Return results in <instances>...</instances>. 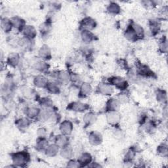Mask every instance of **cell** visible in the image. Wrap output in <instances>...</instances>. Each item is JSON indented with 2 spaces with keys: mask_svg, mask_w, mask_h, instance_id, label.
<instances>
[{
  "mask_svg": "<svg viewBox=\"0 0 168 168\" xmlns=\"http://www.w3.org/2000/svg\"><path fill=\"white\" fill-rule=\"evenodd\" d=\"M93 34L89 30H83L82 33V38L85 43H90L93 40Z\"/></svg>",
  "mask_w": 168,
  "mask_h": 168,
  "instance_id": "obj_19",
  "label": "cell"
},
{
  "mask_svg": "<svg viewBox=\"0 0 168 168\" xmlns=\"http://www.w3.org/2000/svg\"><path fill=\"white\" fill-rule=\"evenodd\" d=\"M68 166L71 167H80V164H79L78 162H76L75 160H70L68 163Z\"/></svg>",
  "mask_w": 168,
  "mask_h": 168,
  "instance_id": "obj_38",
  "label": "cell"
},
{
  "mask_svg": "<svg viewBox=\"0 0 168 168\" xmlns=\"http://www.w3.org/2000/svg\"><path fill=\"white\" fill-rule=\"evenodd\" d=\"M68 139L65 136V135H62L57 136V137L56 139V145L59 146L61 147H64L67 145V142Z\"/></svg>",
  "mask_w": 168,
  "mask_h": 168,
  "instance_id": "obj_24",
  "label": "cell"
},
{
  "mask_svg": "<svg viewBox=\"0 0 168 168\" xmlns=\"http://www.w3.org/2000/svg\"><path fill=\"white\" fill-rule=\"evenodd\" d=\"M92 161V157L90 154L83 153L78 160L80 166H86L87 164H90Z\"/></svg>",
  "mask_w": 168,
  "mask_h": 168,
  "instance_id": "obj_10",
  "label": "cell"
},
{
  "mask_svg": "<svg viewBox=\"0 0 168 168\" xmlns=\"http://www.w3.org/2000/svg\"><path fill=\"white\" fill-rule=\"evenodd\" d=\"M36 68H37L36 69H38L40 71H44L47 68V65L45 62H39V64L37 65Z\"/></svg>",
  "mask_w": 168,
  "mask_h": 168,
  "instance_id": "obj_37",
  "label": "cell"
},
{
  "mask_svg": "<svg viewBox=\"0 0 168 168\" xmlns=\"http://www.w3.org/2000/svg\"><path fill=\"white\" fill-rule=\"evenodd\" d=\"M61 154L64 158L66 159L71 158V157L72 156V149L71 148V146L66 145L64 147H62Z\"/></svg>",
  "mask_w": 168,
  "mask_h": 168,
  "instance_id": "obj_15",
  "label": "cell"
},
{
  "mask_svg": "<svg viewBox=\"0 0 168 168\" xmlns=\"http://www.w3.org/2000/svg\"><path fill=\"white\" fill-rule=\"evenodd\" d=\"M108 10L110 13L116 15L120 13V7H119V5L118 4L115 3H112L111 4L109 5V6L108 7Z\"/></svg>",
  "mask_w": 168,
  "mask_h": 168,
  "instance_id": "obj_26",
  "label": "cell"
},
{
  "mask_svg": "<svg viewBox=\"0 0 168 168\" xmlns=\"http://www.w3.org/2000/svg\"><path fill=\"white\" fill-rule=\"evenodd\" d=\"M91 91H92L91 87L89 83H83L80 88V95L83 97H86L91 93Z\"/></svg>",
  "mask_w": 168,
  "mask_h": 168,
  "instance_id": "obj_14",
  "label": "cell"
},
{
  "mask_svg": "<svg viewBox=\"0 0 168 168\" xmlns=\"http://www.w3.org/2000/svg\"><path fill=\"white\" fill-rule=\"evenodd\" d=\"M30 156L26 152H19L12 156L13 164L17 166H23L28 162Z\"/></svg>",
  "mask_w": 168,
  "mask_h": 168,
  "instance_id": "obj_1",
  "label": "cell"
},
{
  "mask_svg": "<svg viewBox=\"0 0 168 168\" xmlns=\"http://www.w3.org/2000/svg\"><path fill=\"white\" fill-rule=\"evenodd\" d=\"M40 112V111L38 108H36L34 107H30V108H27V110H26V114L28 117H30L31 118H34L36 116H38Z\"/></svg>",
  "mask_w": 168,
  "mask_h": 168,
  "instance_id": "obj_23",
  "label": "cell"
},
{
  "mask_svg": "<svg viewBox=\"0 0 168 168\" xmlns=\"http://www.w3.org/2000/svg\"><path fill=\"white\" fill-rule=\"evenodd\" d=\"M10 20H11L13 26L17 28V29L22 30L24 27V21L22 19H20L19 17H14Z\"/></svg>",
  "mask_w": 168,
  "mask_h": 168,
  "instance_id": "obj_18",
  "label": "cell"
},
{
  "mask_svg": "<svg viewBox=\"0 0 168 168\" xmlns=\"http://www.w3.org/2000/svg\"><path fill=\"white\" fill-rule=\"evenodd\" d=\"M157 99H158V101H166V93L162 91H159L157 94Z\"/></svg>",
  "mask_w": 168,
  "mask_h": 168,
  "instance_id": "obj_35",
  "label": "cell"
},
{
  "mask_svg": "<svg viewBox=\"0 0 168 168\" xmlns=\"http://www.w3.org/2000/svg\"><path fill=\"white\" fill-rule=\"evenodd\" d=\"M24 34L28 39L34 38L36 35L35 28L32 26H26L24 28Z\"/></svg>",
  "mask_w": 168,
  "mask_h": 168,
  "instance_id": "obj_12",
  "label": "cell"
},
{
  "mask_svg": "<svg viewBox=\"0 0 168 168\" xmlns=\"http://www.w3.org/2000/svg\"><path fill=\"white\" fill-rule=\"evenodd\" d=\"M73 127L70 122L65 120L60 125V130L63 135H70L72 133Z\"/></svg>",
  "mask_w": 168,
  "mask_h": 168,
  "instance_id": "obj_5",
  "label": "cell"
},
{
  "mask_svg": "<svg viewBox=\"0 0 168 168\" xmlns=\"http://www.w3.org/2000/svg\"><path fill=\"white\" fill-rule=\"evenodd\" d=\"M59 78L60 80L62 82H66L68 81V79H69V75L66 72H61L59 75Z\"/></svg>",
  "mask_w": 168,
  "mask_h": 168,
  "instance_id": "obj_33",
  "label": "cell"
},
{
  "mask_svg": "<svg viewBox=\"0 0 168 168\" xmlns=\"http://www.w3.org/2000/svg\"><path fill=\"white\" fill-rule=\"evenodd\" d=\"M120 107V103L116 99H110L107 104V109L109 112H115Z\"/></svg>",
  "mask_w": 168,
  "mask_h": 168,
  "instance_id": "obj_9",
  "label": "cell"
},
{
  "mask_svg": "<svg viewBox=\"0 0 168 168\" xmlns=\"http://www.w3.org/2000/svg\"><path fill=\"white\" fill-rule=\"evenodd\" d=\"M157 151L162 156H166L167 155V146L165 144H162L158 146Z\"/></svg>",
  "mask_w": 168,
  "mask_h": 168,
  "instance_id": "obj_30",
  "label": "cell"
},
{
  "mask_svg": "<svg viewBox=\"0 0 168 168\" xmlns=\"http://www.w3.org/2000/svg\"><path fill=\"white\" fill-rule=\"evenodd\" d=\"M150 27L152 32L154 33V32H157L158 31L160 26H159L158 23H157L156 22H155L154 20H152L151 22Z\"/></svg>",
  "mask_w": 168,
  "mask_h": 168,
  "instance_id": "obj_32",
  "label": "cell"
},
{
  "mask_svg": "<svg viewBox=\"0 0 168 168\" xmlns=\"http://www.w3.org/2000/svg\"><path fill=\"white\" fill-rule=\"evenodd\" d=\"M135 155V152L133 149H130L128 152L127 154H126L125 156V160L126 162H131L132 160Z\"/></svg>",
  "mask_w": 168,
  "mask_h": 168,
  "instance_id": "obj_31",
  "label": "cell"
},
{
  "mask_svg": "<svg viewBox=\"0 0 168 168\" xmlns=\"http://www.w3.org/2000/svg\"><path fill=\"white\" fill-rule=\"evenodd\" d=\"M59 146L57 145H51L47 147L45 150L46 154L48 156H54L59 152Z\"/></svg>",
  "mask_w": 168,
  "mask_h": 168,
  "instance_id": "obj_17",
  "label": "cell"
},
{
  "mask_svg": "<svg viewBox=\"0 0 168 168\" xmlns=\"http://www.w3.org/2000/svg\"><path fill=\"white\" fill-rule=\"evenodd\" d=\"M89 141L93 145H98L101 143L102 136L97 131H92L89 134Z\"/></svg>",
  "mask_w": 168,
  "mask_h": 168,
  "instance_id": "obj_4",
  "label": "cell"
},
{
  "mask_svg": "<svg viewBox=\"0 0 168 168\" xmlns=\"http://www.w3.org/2000/svg\"><path fill=\"white\" fill-rule=\"evenodd\" d=\"M109 82L110 84L115 86L117 88L120 89V90H124L128 87V83L124 78L121 77H113L109 79Z\"/></svg>",
  "mask_w": 168,
  "mask_h": 168,
  "instance_id": "obj_2",
  "label": "cell"
},
{
  "mask_svg": "<svg viewBox=\"0 0 168 168\" xmlns=\"http://www.w3.org/2000/svg\"><path fill=\"white\" fill-rule=\"evenodd\" d=\"M138 69H139V73L141 75L149 76H151V75L153 74V72H151L150 70L146 66L140 65L139 66Z\"/></svg>",
  "mask_w": 168,
  "mask_h": 168,
  "instance_id": "obj_21",
  "label": "cell"
},
{
  "mask_svg": "<svg viewBox=\"0 0 168 168\" xmlns=\"http://www.w3.org/2000/svg\"><path fill=\"white\" fill-rule=\"evenodd\" d=\"M120 116L116 112H109V114L107 115V121L109 124L112 125H115L119 123L120 122Z\"/></svg>",
  "mask_w": 168,
  "mask_h": 168,
  "instance_id": "obj_8",
  "label": "cell"
},
{
  "mask_svg": "<svg viewBox=\"0 0 168 168\" xmlns=\"http://www.w3.org/2000/svg\"><path fill=\"white\" fill-rule=\"evenodd\" d=\"M68 108L74 110V111L83 112L87 108V106L82 103H73L69 105Z\"/></svg>",
  "mask_w": 168,
  "mask_h": 168,
  "instance_id": "obj_11",
  "label": "cell"
},
{
  "mask_svg": "<svg viewBox=\"0 0 168 168\" xmlns=\"http://www.w3.org/2000/svg\"><path fill=\"white\" fill-rule=\"evenodd\" d=\"M49 30V24L47 23H44L40 27V31L41 33L45 34L47 32H48Z\"/></svg>",
  "mask_w": 168,
  "mask_h": 168,
  "instance_id": "obj_36",
  "label": "cell"
},
{
  "mask_svg": "<svg viewBox=\"0 0 168 168\" xmlns=\"http://www.w3.org/2000/svg\"><path fill=\"white\" fill-rule=\"evenodd\" d=\"M125 36L128 40L131 41H135L136 40H137V39L139 38L137 35H136V34L135 32V30L133 28L132 25L129 26V27L128 28V29L125 30Z\"/></svg>",
  "mask_w": 168,
  "mask_h": 168,
  "instance_id": "obj_6",
  "label": "cell"
},
{
  "mask_svg": "<svg viewBox=\"0 0 168 168\" xmlns=\"http://www.w3.org/2000/svg\"><path fill=\"white\" fill-rule=\"evenodd\" d=\"M12 26L13 24L10 20L5 19L2 20V28L5 32H9L10 30H11Z\"/></svg>",
  "mask_w": 168,
  "mask_h": 168,
  "instance_id": "obj_20",
  "label": "cell"
},
{
  "mask_svg": "<svg viewBox=\"0 0 168 168\" xmlns=\"http://www.w3.org/2000/svg\"><path fill=\"white\" fill-rule=\"evenodd\" d=\"M35 86L38 87H47L48 84V81L43 76H38L34 79Z\"/></svg>",
  "mask_w": 168,
  "mask_h": 168,
  "instance_id": "obj_13",
  "label": "cell"
},
{
  "mask_svg": "<svg viewBox=\"0 0 168 168\" xmlns=\"http://www.w3.org/2000/svg\"><path fill=\"white\" fill-rule=\"evenodd\" d=\"M47 146H47V142L44 137H41V139H40L37 142V148L38 150H46Z\"/></svg>",
  "mask_w": 168,
  "mask_h": 168,
  "instance_id": "obj_27",
  "label": "cell"
},
{
  "mask_svg": "<svg viewBox=\"0 0 168 168\" xmlns=\"http://www.w3.org/2000/svg\"><path fill=\"white\" fill-rule=\"evenodd\" d=\"M98 90L100 93H101L104 95H110L113 92V89L110 85L107 83H103V84H100Z\"/></svg>",
  "mask_w": 168,
  "mask_h": 168,
  "instance_id": "obj_7",
  "label": "cell"
},
{
  "mask_svg": "<svg viewBox=\"0 0 168 168\" xmlns=\"http://www.w3.org/2000/svg\"><path fill=\"white\" fill-rule=\"evenodd\" d=\"M47 88L48 90L52 93H58L59 91V88L54 83H48L47 86Z\"/></svg>",
  "mask_w": 168,
  "mask_h": 168,
  "instance_id": "obj_29",
  "label": "cell"
},
{
  "mask_svg": "<svg viewBox=\"0 0 168 168\" xmlns=\"http://www.w3.org/2000/svg\"><path fill=\"white\" fill-rule=\"evenodd\" d=\"M39 55L42 59H47L51 57V51L47 45H44L41 47L39 51Z\"/></svg>",
  "mask_w": 168,
  "mask_h": 168,
  "instance_id": "obj_16",
  "label": "cell"
},
{
  "mask_svg": "<svg viewBox=\"0 0 168 168\" xmlns=\"http://www.w3.org/2000/svg\"><path fill=\"white\" fill-rule=\"evenodd\" d=\"M19 62V57L17 54H12L9 55L8 58V62L10 65L13 66H17Z\"/></svg>",
  "mask_w": 168,
  "mask_h": 168,
  "instance_id": "obj_25",
  "label": "cell"
},
{
  "mask_svg": "<svg viewBox=\"0 0 168 168\" xmlns=\"http://www.w3.org/2000/svg\"><path fill=\"white\" fill-rule=\"evenodd\" d=\"M160 49L162 51V52H166L167 50V44L166 39H163V40L161 41L160 44Z\"/></svg>",
  "mask_w": 168,
  "mask_h": 168,
  "instance_id": "obj_34",
  "label": "cell"
},
{
  "mask_svg": "<svg viewBox=\"0 0 168 168\" xmlns=\"http://www.w3.org/2000/svg\"><path fill=\"white\" fill-rule=\"evenodd\" d=\"M29 124H30V122L27 118L20 119L19 120H18V122H17L18 126L21 129H24V128H27L28 126L29 125Z\"/></svg>",
  "mask_w": 168,
  "mask_h": 168,
  "instance_id": "obj_28",
  "label": "cell"
},
{
  "mask_svg": "<svg viewBox=\"0 0 168 168\" xmlns=\"http://www.w3.org/2000/svg\"><path fill=\"white\" fill-rule=\"evenodd\" d=\"M83 121L84 122H85L86 125H91L94 122H95L96 121L95 115L93 113H88L85 116V117L83 118Z\"/></svg>",
  "mask_w": 168,
  "mask_h": 168,
  "instance_id": "obj_22",
  "label": "cell"
},
{
  "mask_svg": "<svg viewBox=\"0 0 168 168\" xmlns=\"http://www.w3.org/2000/svg\"><path fill=\"white\" fill-rule=\"evenodd\" d=\"M81 26L83 28L85 29L84 30L89 31L95 28L96 23L91 18H86L82 21Z\"/></svg>",
  "mask_w": 168,
  "mask_h": 168,
  "instance_id": "obj_3",
  "label": "cell"
}]
</instances>
